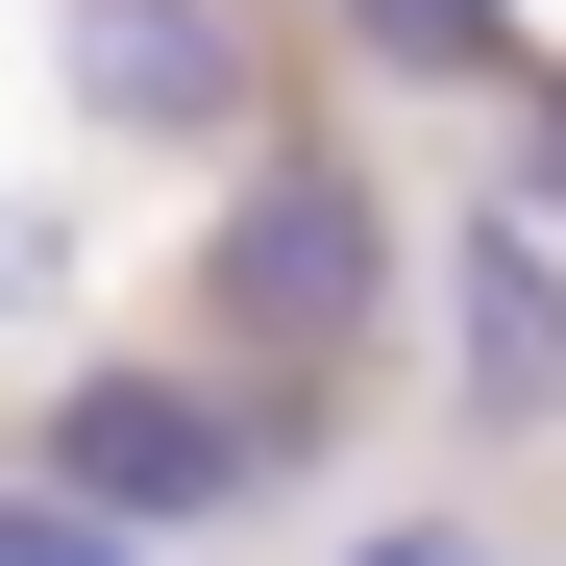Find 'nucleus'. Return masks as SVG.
Masks as SVG:
<instances>
[{
	"instance_id": "1",
	"label": "nucleus",
	"mask_w": 566,
	"mask_h": 566,
	"mask_svg": "<svg viewBox=\"0 0 566 566\" xmlns=\"http://www.w3.org/2000/svg\"><path fill=\"white\" fill-rule=\"evenodd\" d=\"M369 296H395V198L345 148H247V198H198V321L247 369H345Z\"/></svg>"
},
{
	"instance_id": "2",
	"label": "nucleus",
	"mask_w": 566,
	"mask_h": 566,
	"mask_svg": "<svg viewBox=\"0 0 566 566\" xmlns=\"http://www.w3.org/2000/svg\"><path fill=\"white\" fill-rule=\"evenodd\" d=\"M296 443H321L296 369H271V395H198V369H74V395H50V493H99V517H148V542H222Z\"/></svg>"
},
{
	"instance_id": "3",
	"label": "nucleus",
	"mask_w": 566,
	"mask_h": 566,
	"mask_svg": "<svg viewBox=\"0 0 566 566\" xmlns=\"http://www.w3.org/2000/svg\"><path fill=\"white\" fill-rule=\"evenodd\" d=\"M74 124L99 148H247V0H74Z\"/></svg>"
},
{
	"instance_id": "4",
	"label": "nucleus",
	"mask_w": 566,
	"mask_h": 566,
	"mask_svg": "<svg viewBox=\"0 0 566 566\" xmlns=\"http://www.w3.org/2000/svg\"><path fill=\"white\" fill-rule=\"evenodd\" d=\"M443 296H468V419H566V271H542L517 198L443 247Z\"/></svg>"
},
{
	"instance_id": "5",
	"label": "nucleus",
	"mask_w": 566,
	"mask_h": 566,
	"mask_svg": "<svg viewBox=\"0 0 566 566\" xmlns=\"http://www.w3.org/2000/svg\"><path fill=\"white\" fill-rule=\"evenodd\" d=\"M321 25L395 74V99H468V74H517V25H493V0H321Z\"/></svg>"
},
{
	"instance_id": "6",
	"label": "nucleus",
	"mask_w": 566,
	"mask_h": 566,
	"mask_svg": "<svg viewBox=\"0 0 566 566\" xmlns=\"http://www.w3.org/2000/svg\"><path fill=\"white\" fill-rule=\"evenodd\" d=\"M0 566H172V542L99 517V493H0Z\"/></svg>"
},
{
	"instance_id": "7",
	"label": "nucleus",
	"mask_w": 566,
	"mask_h": 566,
	"mask_svg": "<svg viewBox=\"0 0 566 566\" xmlns=\"http://www.w3.org/2000/svg\"><path fill=\"white\" fill-rule=\"evenodd\" d=\"M345 566H493V542H468V517H369Z\"/></svg>"
},
{
	"instance_id": "8",
	"label": "nucleus",
	"mask_w": 566,
	"mask_h": 566,
	"mask_svg": "<svg viewBox=\"0 0 566 566\" xmlns=\"http://www.w3.org/2000/svg\"><path fill=\"white\" fill-rule=\"evenodd\" d=\"M542 172H566V74H542Z\"/></svg>"
}]
</instances>
